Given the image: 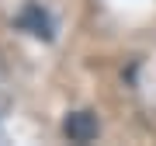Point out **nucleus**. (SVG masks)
<instances>
[{
  "instance_id": "nucleus-1",
  "label": "nucleus",
  "mask_w": 156,
  "mask_h": 146,
  "mask_svg": "<svg viewBox=\"0 0 156 146\" xmlns=\"http://www.w3.org/2000/svg\"><path fill=\"white\" fill-rule=\"evenodd\" d=\"M62 132H66L69 143H90V139H97L101 122H97V115H90V111H69L66 122H62Z\"/></svg>"
}]
</instances>
